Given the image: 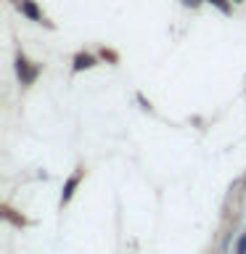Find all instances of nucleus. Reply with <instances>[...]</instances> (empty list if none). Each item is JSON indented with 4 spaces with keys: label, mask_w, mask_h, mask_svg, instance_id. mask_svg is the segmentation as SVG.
I'll return each mask as SVG.
<instances>
[{
    "label": "nucleus",
    "mask_w": 246,
    "mask_h": 254,
    "mask_svg": "<svg viewBox=\"0 0 246 254\" xmlns=\"http://www.w3.org/2000/svg\"><path fill=\"white\" fill-rule=\"evenodd\" d=\"M13 5L21 11V16H27L29 21H37V24H45V16H43V11L37 8V3L35 0H13Z\"/></svg>",
    "instance_id": "nucleus-2"
},
{
    "label": "nucleus",
    "mask_w": 246,
    "mask_h": 254,
    "mask_svg": "<svg viewBox=\"0 0 246 254\" xmlns=\"http://www.w3.org/2000/svg\"><path fill=\"white\" fill-rule=\"evenodd\" d=\"M236 254H246V233L238 238V244H236Z\"/></svg>",
    "instance_id": "nucleus-6"
},
{
    "label": "nucleus",
    "mask_w": 246,
    "mask_h": 254,
    "mask_svg": "<svg viewBox=\"0 0 246 254\" xmlns=\"http://www.w3.org/2000/svg\"><path fill=\"white\" fill-rule=\"evenodd\" d=\"M95 64H98V59H95L93 53H77V56H74V66H71V69H74V71H82V69H93Z\"/></svg>",
    "instance_id": "nucleus-4"
},
{
    "label": "nucleus",
    "mask_w": 246,
    "mask_h": 254,
    "mask_svg": "<svg viewBox=\"0 0 246 254\" xmlns=\"http://www.w3.org/2000/svg\"><path fill=\"white\" fill-rule=\"evenodd\" d=\"M204 0H183V5H188V8H196V5H201Z\"/></svg>",
    "instance_id": "nucleus-7"
},
{
    "label": "nucleus",
    "mask_w": 246,
    "mask_h": 254,
    "mask_svg": "<svg viewBox=\"0 0 246 254\" xmlns=\"http://www.w3.org/2000/svg\"><path fill=\"white\" fill-rule=\"evenodd\" d=\"M230 3H236V5H238V3H244V0H230Z\"/></svg>",
    "instance_id": "nucleus-8"
},
{
    "label": "nucleus",
    "mask_w": 246,
    "mask_h": 254,
    "mask_svg": "<svg viewBox=\"0 0 246 254\" xmlns=\"http://www.w3.org/2000/svg\"><path fill=\"white\" fill-rule=\"evenodd\" d=\"M16 77H19V82L24 87H29V85H35V79L40 77V66L32 64L24 53H19L16 56Z\"/></svg>",
    "instance_id": "nucleus-1"
},
{
    "label": "nucleus",
    "mask_w": 246,
    "mask_h": 254,
    "mask_svg": "<svg viewBox=\"0 0 246 254\" xmlns=\"http://www.w3.org/2000/svg\"><path fill=\"white\" fill-rule=\"evenodd\" d=\"M79 180H82V170H77V172L66 180V186H63V190H61V204H66L69 198L74 196V190H77V186H79Z\"/></svg>",
    "instance_id": "nucleus-3"
},
{
    "label": "nucleus",
    "mask_w": 246,
    "mask_h": 254,
    "mask_svg": "<svg viewBox=\"0 0 246 254\" xmlns=\"http://www.w3.org/2000/svg\"><path fill=\"white\" fill-rule=\"evenodd\" d=\"M204 3H209V5H214V8H217V11L220 13H230V11H233V8H230V0H204Z\"/></svg>",
    "instance_id": "nucleus-5"
}]
</instances>
